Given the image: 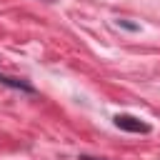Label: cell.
Returning <instances> with one entry per match:
<instances>
[{
  "label": "cell",
  "instance_id": "6da1fadb",
  "mask_svg": "<svg viewBox=\"0 0 160 160\" xmlns=\"http://www.w3.org/2000/svg\"><path fill=\"white\" fill-rule=\"evenodd\" d=\"M115 125L122 128V130H130V132H148V125L140 122V120H135V118H130V115H118Z\"/></svg>",
  "mask_w": 160,
  "mask_h": 160
}]
</instances>
